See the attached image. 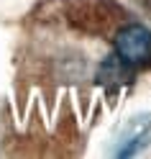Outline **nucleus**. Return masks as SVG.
<instances>
[{
  "instance_id": "nucleus-2",
  "label": "nucleus",
  "mask_w": 151,
  "mask_h": 159,
  "mask_svg": "<svg viewBox=\"0 0 151 159\" xmlns=\"http://www.w3.org/2000/svg\"><path fill=\"white\" fill-rule=\"evenodd\" d=\"M149 139H151V116L133 118L126 136H123V141H120V146L115 149V157H133Z\"/></svg>"
},
{
  "instance_id": "nucleus-3",
  "label": "nucleus",
  "mask_w": 151,
  "mask_h": 159,
  "mask_svg": "<svg viewBox=\"0 0 151 159\" xmlns=\"http://www.w3.org/2000/svg\"><path fill=\"white\" fill-rule=\"evenodd\" d=\"M131 67H133V64H128L126 59H120L115 54V57H108L103 62L97 77L103 80V82H126V80L131 77Z\"/></svg>"
},
{
  "instance_id": "nucleus-1",
  "label": "nucleus",
  "mask_w": 151,
  "mask_h": 159,
  "mask_svg": "<svg viewBox=\"0 0 151 159\" xmlns=\"http://www.w3.org/2000/svg\"><path fill=\"white\" fill-rule=\"evenodd\" d=\"M115 54L128 64L151 59V31L141 23H128L115 34Z\"/></svg>"
}]
</instances>
